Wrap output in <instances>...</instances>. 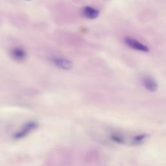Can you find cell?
Wrapping results in <instances>:
<instances>
[{
    "mask_svg": "<svg viewBox=\"0 0 166 166\" xmlns=\"http://www.w3.org/2000/svg\"><path fill=\"white\" fill-rule=\"evenodd\" d=\"M124 42H125V44L129 47L132 48V49L134 50L144 53H147L149 51V47L147 46L142 44L139 41H138L134 38L127 37L124 38Z\"/></svg>",
    "mask_w": 166,
    "mask_h": 166,
    "instance_id": "2",
    "label": "cell"
},
{
    "mask_svg": "<svg viewBox=\"0 0 166 166\" xmlns=\"http://www.w3.org/2000/svg\"><path fill=\"white\" fill-rule=\"evenodd\" d=\"M27 1H29V0H27Z\"/></svg>",
    "mask_w": 166,
    "mask_h": 166,
    "instance_id": "9",
    "label": "cell"
},
{
    "mask_svg": "<svg viewBox=\"0 0 166 166\" xmlns=\"http://www.w3.org/2000/svg\"><path fill=\"white\" fill-rule=\"evenodd\" d=\"M38 127V123L37 121H32L26 123L23 126L21 130L18 131L15 133L13 136V138L15 140H20L22 139L25 137L27 134H29L31 131L35 130Z\"/></svg>",
    "mask_w": 166,
    "mask_h": 166,
    "instance_id": "1",
    "label": "cell"
},
{
    "mask_svg": "<svg viewBox=\"0 0 166 166\" xmlns=\"http://www.w3.org/2000/svg\"><path fill=\"white\" fill-rule=\"evenodd\" d=\"M110 139H111L112 141L117 143L119 144L125 143V140H124V138L120 134H112L110 136Z\"/></svg>",
    "mask_w": 166,
    "mask_h": 166,
    "instance_id": "8",
    "label": "cell"
},
{
    "mask_svg": "<svg viewBox=\"0 0 166 166\" xmlns=\"http://www.w3.org/2000/svg\"><path fill=\"white\" fill-rule=\"evenodd\" d=\"M142 84L144 87L146 88L147 90L154 92H156L158 89V84L157 82L153 78L149 76H145L142 78Z\"/></svg>",
    "mask_w": 166,
    "mask_h": 166,
    "instance_id": "4",
    "label": "cell"
},
{
    "mask_svg": "<svg viewBox=\"0 0 166 166\" xmlns=\"http://www.w3.org/2000/svg\"><path fill=\"white\" fill-rule=\"evenodd\" d=\"M51 60L55 66H57L60 69H62V70H70L73 67V62L65 58L55 57L52 58Z\"/></svg>",
    "mask_w": 166,
    "mask_h": 166,
    "instance_id": "3",
    "label": "cell"
},
{
    "mask_svg": "<svg viewBox=\"0 0 166 166\" xmlns=\"http://www.w3.org/2000/svg\"><path fill=\"white\" fill-rule=\"evenodd\" d=\"M12 58L18 62H22L27 57L26 51L21 47H15L11 51Z\"/></svg>",
    "mask_w": 166,
    "mask_h": 166,
    "instance_id": "5",
    "label": "cell"
},
{
    "mask_svg": "<svg viewBox=\"0 0 166 166\" xmlns=\"http://www.w3.org/2000/svg\"><path fill=\"white\" fill-rule=\"evenodd\" d=\"M82 14L86 18L89 19H95L98 18L99 15V12L98 10H97L92 7L86 6L83 9Z\"/></svg>",
    "mask_w": 166,
    "mask_h": 166,
    "instance_id": "6",
    "label": "cell"
},
{
    "mask_svg": "<svg viewBox=\"0 0 166 166\" xmlns=\"http://www.w3.org/2000/svg\"><path fill=\"white\" fill-rule=\"evenodd\" d=\"M147 137V135L145 134L137 135L133 138V139L132 140V143L133 145H140L144 142V140L146 139Z\"/></svg>",
    "mask_w": 166,
    "mask_h": 166,
    "instance_id": "7",
    "label": "cell"
}]
</instances>
